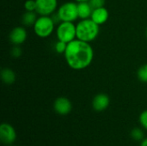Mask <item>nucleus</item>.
<instances>
[{"mask_svg":"<svg viewBox=\"0 0 147 146\" xmlns=\"http://www.w3.org/2000/svg\"><path fill=\"white\" fill-rule=\"evenodd\" d=\"M64 56L70 68L81 71L91 65L94 59V50L89 42L75 39L67 44Z\"/></svg>","mask_w":147,"mask_h":146,"instance_id":"1","label":"nucleus"},{"mask_svg":"<svg viewBox=\"0 0 147 146\" xmlns=\"http://www.w3.org/2000/svg\"><path fill=\"white\" fill-rule=\"evenodd\" d=\"M76 29L77 39L89 43L95 40L100 33V26L90 18L78 22L76 25Z\"/></svg>","mask_w":147,"mask_h":146,"instance_id":"2","label":"nucleus"},{"mask_svg":"<svg viewBox=\"0 0 147 146\" xmlns=\"http://www.w3.org/2000/svg\"><path fill=\"white\" fill-rule=\"evenodd\" d=\"M55 25L51 15H40L33 26L34 32L40 38H47L53 33Z\"/></svg>","mask_w":147,"mask_h":146,"instance_id":"3","label":"nucleus"},{"mask_svg":"<svg viewBox=\"0 0 147 146\" xmlns=\"http://www.w3.org/2000/svg\"><path fill=\"white\" fill-rule=\"evenodd\" d=\"M56 35L59 40L69 43L77 39V29L74 22H61L56 28Z\"/></svg>","mask_w":147,"mask_h":146,"instance_id":"4","label":"nucleus"},{"mask_svg":"<svg viewBox=\"0 0 147 146\" xmlns=\"http://www.w3.org/2000/svg\"><path fill=\"white\" fill-rule=\"evenodd\" d=\"M61 22H74L78 18V3L76 2H66L60 5L57 9Z\"/></svg>","mask_w":147,"mask_h":146,"instance_id":"5","label":"nucleus"},{"mask_svg":"<svg viewBox=\"0 0 147 146\" xmlns=\"http://www.w3.org/2000/svg\"><path fill=\"white\" fill-rule=\"evenodd\" d=\"M58 9V0H36V13L40 15H52Z\"/></svg>","mask_w":147,"mask_h":146,"instance_id":"6","label":"nucleus"},{"mask_svg":"<svg viewBox=\"0 0 147 146\" xmlns=\"http://www.w3.org/2000/svg\"><path fill=\"white\" fill-rule=\"evenodd\" d=\"M0 139L3 144L6 145H12L16 139V132L15 128L8 124L3 123L0 126Z\"/></svg>","mask_w":147,"mask_h":146,"instance_id":"7","label":"nucleus"},{"mask_svg":"<svg viewBox=\"0 0 147 146\" xmlns=\"http://www.w3.org/2000/svg\"><path fill=\"white\" fill-rule=\"evenodd\" d=\"M9 38L14 46H21L26 41L28 38V32L25 28L18 26L10 31Z\"/></svg>","mask_w":147,"mask_h":146,"instance_id":"8","label":"nucleus"},{"mask_svg":"<svg viewBox=\"0 0 147 146\" xmlns=\"http://www.w3.org/2000/svg\"><path fill=\"white\" fill-rule=\"evenodd\" d=\"M53 109L59 115H67L72 109V104L66 97H58L53 102Z\"/></svg>","mask_w":147,"mask_h":146,"instance_id":"9","label":"nucleus"},{"mask_svg":"<svg viewBox=\"0 0 147 146\" xmlns=\"http://www.w3.org/2000/svg\"><path fill=\"white\" fill-rule=\"evenodd\" d=\"M110 104V98L107 94L100 93L94 96L92 101V108L96 112L106 110Z\"/></svg>","mask_w":147,"mask_h":146,"instance_id":"10","label":"nucleus"},{"mask_svg":"<svg viewBox=\"0 0 147 146\" xmlns=\"http://www.w3.org/2000/svg\"><path fill=\"white\" fill-rule=\"evenodd\" d=\"M109 10L105 7H102V8H97V9H93L90 19L94 21L96 24L101 26L107 22V21L109 20Z\"/></svg>","mask_w":147,"mask_h":146,"instance_id":"11","label":"nucleus"},{"mask_svg":"<svg viewBox=\"0 0 147 146\" xmlns=\"http://www.w3.org/2000/svg\"><path fill=\"white\" fill-rule=\"evenodd\" d=\"M92 11H93V9L91 8L89 2L78 3V13L79 19L84 20V19L90 18Z\"/></svg>","mask_w":147,"mask_h":146,"instance_id":"12","label":"nucleus"},{"mask_svg":"<svg viewBox=\"0 0 147 146\" xmlns=\"http://www.w3.org/2000/svg\"><path fill=\"white\" fill-rule=\"evenodd\" d=\"M1 79L5 84L10 85L16 81V73L10 68H3L1 71Z\"/></svg>","mask_w":147,"mask_h":146,"instance_id":"13","label":"nucleus"},{"mask_svg":"<svg viewBox=\"0 0 147 146\" xmlns=\"http://www.w3.org/2000/svg\"><path fill=\"white\" fill-rule=\"evenodd\" d=\"M36 14L35 11H25L22 16V23L26 27L34 26L38 18Z\"/></svg>","mask_w":147,"mask_h":146,"instance_id":"14","label":"nucleus"},{"mask_svg":"<svg viewBox=\"0 0 147 146\" xmlns=\"http://www.w3.org/2000/svg\"><path fill=\"white\" fill-rule=\"evenodd\" d=\"M144 132L142 129L139 127H134L131 131V137L135 140V141H142L144 139Z\"/></svg>","mask_w":147,"mask_h":146,"instance_id":"15","label":"nucleus"},{"mask_svg":"<svg viewBox=\"0 0 147 146\" xmlns=\"http://www.w3.org/2000/svg\"><path fill=\"white\" fill-rule=\"evenodd\" d=\"M137 77L140 81L143 83H147V64L140 66L137 71Z\"/></svg>","mask_w":147,"mask_h":146,"instance_id":"16","label":"nucleus"},{"mask_svg":"<svg viewBox=\"0 0 147 146\" xmlns=\"http://www.w3.org/2000/svg\"><path fill=\"white\" fill-rule=\"evenodd\" d=\"M67 44L68 43L58 40V41L54 44V50H55V52L57 53H59V54H64L65 52L66 48H67Z\"/></svg>","mask_w":147,"mask_h":146,"instance_id":"17","label":"nucleus"},{"mask_svg":"<svg viewBox=\"0 0 147 146\" xmlns=\"http://www.w3.org/2000/svg\"><path fill=\"white\" fill-rule=\"evenodd\" d=\"M24 9L26 11L36 12V0H26L24 3Z\"/></svg>","mask_w":147,"mask_h":146,"instance_id":"18","label":"nucleus"},{"mask_svg":"<svg viewBox=\"0 0 147 146\" xmlns=\"http://www.w3.org/2000/svg\"><path fill=\"white\" fill-rule=\"evenodd\" d=\"M89 3L90 4L91 8L94 9H97V8L104 7L105 0H90Z\"/></svg>","mask_w":147,"mask_h":146,"instance_id":"19","label":"nucleus"},{"mask_svg":"<svg viewBox=\"0 0 147 146\" xmlns=\"http://www.w3.org/2000/svg\"><path fill=\"white\" fill-rule=\"evenodd\" d=\"M140 122L143 128L147 130V110L143 111L140 115Z\"/></svg>","mask_w":147,"mask_h":146,"instance_id":"20","label":"nucleus"},{"mask_svg":"<svg viewBox=\"0 0 147 146\" xmlns=\"http://www.w3.org/2000/svg\"><path fill=\"white\" fill-rule=\"evenodd\" d=\"M10 54L14 58H19L22 55V50L19 46H14V47H12L10 51Z\"/></svg>","mask_w":147,"mask_h":146,"instance_id":"21","label":"nucleus"},{"mask_svg":"<svg viewBox=\"0 0 147 146\" xmlns=\"http://www.w3.org/2000/svg\"><path fill=\"white\" fill-rule=\"evenodd\" d=\"M140 146H147V138L144 139H143V140L141 141Z\"/></svg>","mask_w":147,"mask_h":146,"instance_id":"22","label":"nucleus"},{"mask_svg":"<svg viewBox=\"0 0 147 146\" xmlns=\"http://www.w3.org/2000/svg\"><path fill=\"white\" fill-rule=\"evenodd\" d=\"M76 3H83V2H89L90 0H74Z\"/></svg>","mask_w":147,"mask_h":146,"instance_id":"23","label":"nucleus"},{"mask_svg":"<svg viewBox=\"0 0 147 146\" xmlns=\"http://www.w3.org/2000/svg\"><path fill=\"white\" fill-rule=\"evenodd\" d=\"M146 39H147V28H146Z\"/></svg>","mask_w":147,"mask_h":146,"instance_id":"24","label":"nucleus"},{"mask_svg":"<svg viewBox=\"0 0 147 146\" xmlns=\"http://www.w3.org/2000/svg\"><path fill=\"white\" fill-rule=\"evenodd\" d=\"M9 146H16V145H9Z\"/></svg>","mask_w":147,"mask_h":146,"instance_id":"25","label":"nucleus"}]
</instances>
